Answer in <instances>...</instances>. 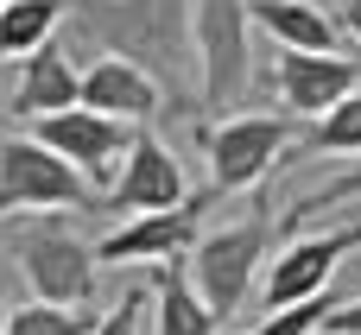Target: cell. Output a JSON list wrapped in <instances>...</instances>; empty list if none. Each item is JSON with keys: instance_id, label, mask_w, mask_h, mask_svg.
<instances>
[{"instance_id": "6da1fadb", "label": "cell", "mask_w": 361, "mask_h": 335, "mask_svg": "<svg viewBox=\"0 0 361 335\" xmlns=\"http://www.w3.org/2000/svg\"><path fill=\"white\" fill-rule=\"evenodd\" d=\"M76 32L102 57L140 63L171 108H197V0H70Z\"/></svg>"}, {"instance_id": "7a4b0ae2", "label": "cell", "mask_w": 361, "mask_h": 335, "mask_svg": "<svg viewBox=\"0 0 361 335\" xmlns=\"http://www.w3.org/2000/svg\"><path fill=\"white\" fill-rule=\"evenodd\" d=\"M298 139L305 133H298L292 114H228V120H203V158H209L203 203L254 190Z\"/></svg>"}, {"instance_id": "3957f363", "label": "cell", "mask_w": 361, "mask_h": 335, "mask_svg": "<svg viewBox=\"0 0 361 335\" xmlns=\"http://www.w3.org/2000/svg\"><path fill=\"white\" fill-rule=\"evenodd\" d=\"M13 266L25 272V285L44 298V304H63V310H82L95 298V247H82V234L63 222V215H25L13 228Z\"/></svg>"}, {"instance_id": "277c9868", "label": "cell", "mask_w": 361, "mask_h": 335, "mask_svg": "<svg viewBox=\"0 0 361 335\" xmlns=\"http://www.w3.org/2000/svg\"><path fill=\"white\" fill-rule=\"evenodd\" d=\"M267 247H273V215H267V203H260L247 222L203 234V241H197V253L184 260L190 285L203 291V304H209L222 323H228V317H235V310L254 298L260 266H273V260H267Z\"/></svg>"}, {"instance_id": "5b68a950", "label": "cell", "mask_w": 361, "mask_h": 335, "mask_svg": "<svg viewBox=\"0 0 361 335\" xmlns=\"http://www.w3.org/2000/svg\"><path fill=\"white\" fill-rule=\"evenodd\" d=\"M102 196H95V184L70 165V158H57L51 146H38L32 133H19V139H6L0 146V215H51V209H95Z\"/></svg>"}, {"instance_id": "8992f818", "label": "cell", "mask_w": 361, "mask_h": 335, "mask_svg": "<svg viewBox=\"0 0 361 335\" xmlns=\"http://www.w3.org/2000/svg\"><path fill=\"white\" fill-rule=\"evenodd\" d=\"M247 0H197V95L203 114H222L247 89Z\"/></svg>"}, {"instance_id": "52a82bcc", "label": "cell", "mask_w": 361, "mask_h": 335, "mask_svg": "<svg viewBox=\"0 0 361 335\" xmlns=\"http://www.w3.org/2000/svg\"><path fill=\"white\" fill-rule=\"evenodd\" d=\"M25 133H32L38 146H51L57 158H70L102 196L114 190V177H121L133 139H140V127L108 120V114H95V108H63V114H51V120H32Z\"/></svg>"}, {"instance_id": "ba28073f", "label": "cell", "mask_w": 361, "mask_h": 335, "mask_svg": "<svg viewBox=\"0 0 361 335\" xmlns=\"http://www.w3.org/2000/svg\"><path fill=\"white\" fill-rule=\"evenodd\" d=\"M361 247V222H343V228H324V234H298L279 247V260L267 266V310H292V304H311L330 291L336 266Z\"/></svg>"}, {"instance_id": "9c48e42d", "label": "cell", "mask_w": 361, "mask_h": 335, "mask_svg": "<svg viewBox=\"0 0 361 335\" xmlns=\"http://www.w3.org/2000/svg\"><path fill=\"white\" fill-rule=\"evenodd\" d=\"M197 222H203V196H190L184 209H159V215H127L114 234H102L95 260L102 266H184L197 253Z\"/></svg>"}, {"instance_id": "30bf717a", "label": "cell", "mask_w": 361, "mask_h": 335, "mask_svg": "<svg viewBox=\"0 0 361 335\" xmlns=\"http://www.w3.org/2000/svg\"><path fill=\"white\" fill-rule=\"evenodd\" d=\"M190 203V184H184V165H178V152L152 133V127H140V139H133V152H127V165H121V177H114V190L102 196V209H114V215H159V209H184Z\"/></svg>"}, {"instance_id": "8fae6325", "label": "cell", "mask_w": 361, "mask_h": 335, "mask_svg": "<svg viewBox=\"0 0 361 335\" xmlns=\"http://www.w3.org/2000/svg\"><path fill=\"white\" fill-rule=\"evenodd\" d=\"M273 89L292 120H324L336 101L361 89V57H311V51H279L273 57Z\"/></svg>"}, {"instance_id": "7c38bea8", "label": "cell", "mask_w": 361, "mask_h": 335, "mask_svg": "<svg viewBox=\"0 0 361 335\" xmlns=\"http://www.w3.org/2000/svg\"><path fill=\"white\" fill-rule=\"evenodd\" d=\"M82 108H95L108 120H127V127H152L165 114V89L127 57H95L82 70Z\"/></svg>"}, {"instance_id": "4fadbf2b", "label": "cell", "mask_w": 361, "mask_h": 335, "mask_svg": "<svg viewBox=\"0 0 361 335\" xmlns=\"http://www.w3.org/2000/svg\"><path fill=\"white\" fill-rule=\"evenodd\" d=\"M13 108H19V120H51L63 108H82V76H76V63H70L63 44H44V51H32L19 63Z\"/></svg>"}, {"instance_id": "5bb4252c", "label": "cell", "mask_w": 361, "mask_h": 335, "mask_svg": "<svg viewBox=\"0 0 361 335\" xmlns=\"http://www.w3.org/2000/svg\"><path fill=\"white\" fill-rule=\"evenodd\" d=\"M254 25L279 44V51H311V57H336L343 19H330L317 0H247Z\"/></svg>"}, {"instance_id": "9a60e30c", "label": "cell", "mask_w": 361, "mask_h": 335, "mask_svg": "<svg viewBox=\"0 0 361 335\" xmlns=\"http://www.w3.org/2000/svg\"><path fill=\"white\" fill-rule=\"evenodd\" d=\"M152 335H222V317L203 304L184 266H152Z\"/></svg>"}, {"instance_id": "2e32d148", "label": "cell", "mask_w": 361, "mask_h": 335, "mask_svg": "<svg viewBox=\"0 0 361 335\" xmlns=\"http://www.w3.org/2000/svg\"><path fill=\"white\" fill-rule=\"evenodd\" d=\"M70 19V0H13L0 13V57H32L44 44H57V25Z\"/></svg>"}, {"instance_id": "e0dca14e", "label": "cell", "mask_w": 361, "mask_h": 335, "mask_svg": "<svg viewBox=\"0 0 361 335\" xmlns=\"http://www.w3.org/2000/svg\"><path fill=\"white\" fill-rule=\"evenodd\" d=\"M298 146H305V152H336V158H361V89L349 95V101H336L324 120H311Z\"/></svg>"}, {"instance_id": "ac0fdd59", "label": "cell", "mask_w": 361, "mask_h": 335, "mask_svg": "<svg viewBox=\"0 0 361 335\" xmlns=\"http://www.w3.org/2000/svg\"><path fill=\"white\" fill-rule=\"evenodd\" d=\"M343 203H361V158H349V171H336V177L317 184L311 196H298V203L286 209V228H305V222H317L324 209H343Z\"/></svg>"}, {"instance_id": "d6986e66", "label": "cell", "mask_w": 361, "mask_h": 335, "mask_svg": "<svg viewBox=\"0 0 361 335\" xmlns=\"http://www.w3.org/2000/svg\"><path fill=\"white\" fill-rule=\"evenodd\" d=\"M89 329L95 323L82 310H63V304H44V298H32L6 317V335H89Z\"/></svg>"}, {"instance_id": "ffe728a7", "label": "cell", "mask_w": 361, "mask_h": 335, "mask_svg": "<svg viewBox=\"0 0 361 335\" xmlns=\"http://www.w3.org/2000/svg\"><path fill=\"white\" fill-rule=\"evenodd\" d=\"M336 317L330 298H311V304H292V310H267V323L247 335H324V323Z\"/></svg>"}, {"instance_id": "44dd1931", "label": "cell", "mask_w": 361, "mask_h": 335, "mask_svg": "<svg viewBox=\"0 0 361 335\" xmlns=\"http://www.w3.org/2000/svg\"><path fill=\"white\" fill-rule=\"evenodd\" d=\"M146 304H152V291H146V298H133V291H127V298H121V304H114V310H108V317H102L89 335H140V323H146Z\"/></svg>"}, {"instance_id": "7402d4cb", "label": "cell", "mask_w": 361, "mask_h": 335, "mask_svg": "<svg viewBox=\"0 0 361 335\" xmlns=\"http://www.w3.org/2000/svg\"><path fill=\"white\" fill-rule=\"evenodd\" d=\"M324 335H361V298H349V304H336V317L324 323Z\"/></svg>"}, {"instance_id": "603a6c76", "label": "cell", "mask_w": 361, "mask_h": 335, "mask_svg": "<svg viewBox=\"0 0 361 335\" xmlns=\"http://www.w3.org/2000/svg\"><path fill=\"white\" fill-rule=\"evenodd\" d=\"M343 32L361 44V0H343Z\"/></svg>"}, {"instance_id": "cb8c5ba5", "label": "cell", "mask_w": 361, "mask_h": 335, "mask_svg": "<svg viewBox=\"0 0 361 335\" xmlns=\"http://www.w3.org/2000/svg\"><path fill=\"white\" fill-rule=\"evenodd\" d=\"M6 317H13V310H6V298H0V335H6Z\"/></svg>"}, {"instance_id": "d4e9b609", "label": "cell", "mask_w": 361, "mask_h": 335, "mask_svg": "<svg viewBox=\"0 0 361 335\" xmlns=\"http://www.w3.org/2000/svg\"><path fill=\"white\" fill-rule=\"evenodd\" d=\"M6 6H13V0H0V13H6Z\"/></svg>"}]
</instances>
